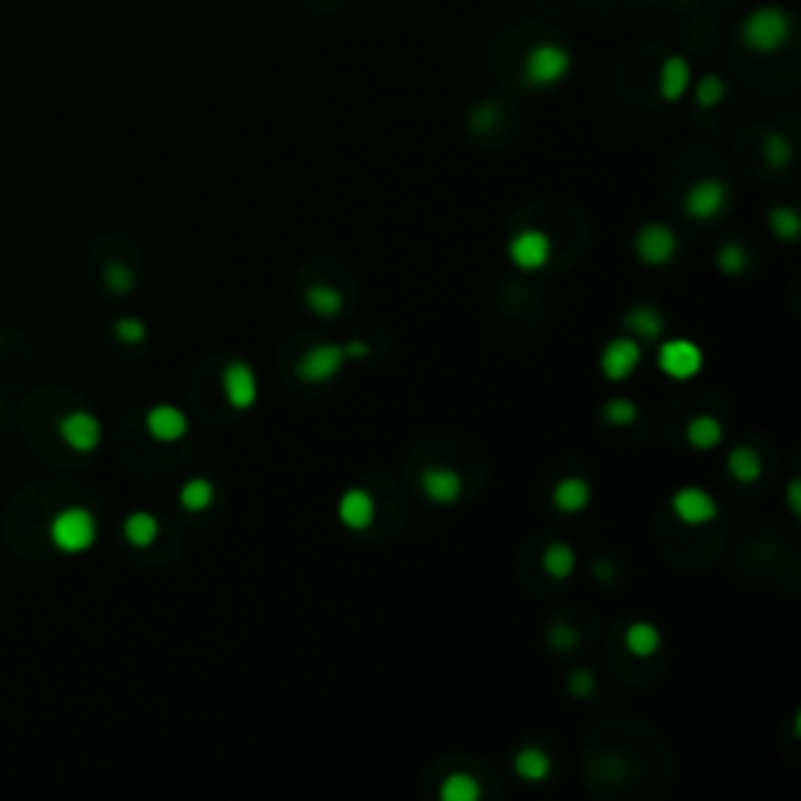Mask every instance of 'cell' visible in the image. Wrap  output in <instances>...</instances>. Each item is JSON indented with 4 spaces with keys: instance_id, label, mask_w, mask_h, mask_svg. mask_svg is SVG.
<instances>
[{
    "instance_id": "19",
    "label": "cell",
    "mask_w": 801,
    "mask_h": 801,
    "mask_svg": "<svg viewBox=\"0 0 801 801\" xmlns=\"http://www.w3.org/2000/svg\"><path fill=\"white\" fill-rule=\"evenodd\" d=\"M726 467H730V473H733L736 482L751 485V482H758V479H761V473H764V460H761V454H758L755 448L739 445V448L730 451V457H726Z\"/></svg>"
},
{
    "instance_id": "6",
    "label": "cell",
    "mask_w": 801,
    "mask_h": 801,
    "mask_svg": "<svg viewBox=\"0 0 801 801\" xmlns=\"http://www.w3.org/2000/svg\"><path fill=\"white\" fill-rule=\"evenodd\" d=\"M676 248H679V238L664 223H648L636 235V254H639V260H645L651 266L670 263L676 257Z\"/></svg>"
},
{
    "instance_id": "5",
    "label": "cell",
    "mask_w": 801,
    "mask_h": 801,
    "mask_svg": "<svg viewBox=\"0 0 801 801\" xmlns=\"http://www.w3.org/2000/svg\"><path fill=\"white\" fill-rule=\"evenodd\" d=\"M345 348L338 345H313L301 360H298V376L307 385H323L329 379H335L345 367Z\"/></svg>"
},
{
    "instance_id": "7",
    "label": "cell",
    "mask_w": 801,
    "mask_h": 801,
    "mask_svg": "<svg viewBox=\"0 0 801 801\" xmlns=\"http://www.w3.org/2000/svg\"><path fill=\"white\" fill-rule=\"evenodd\" d=\"M223 395L235 410H251L257 404V373L251 363L232 360L223 370Z\"/></svg>"
},
{
    "instance_id": "34",
    "label": "cell",
    "mask_w": 801,
    "mask_h": 801,
    "mask_svg": "<svg viewBox=\"0 0 801 801\" xmlns=\"http://www.w3.org/2000/svg\"><path fill=\"white\" fill-rule=\"evenodd\" d=\"M567 689H570V695H576V698H589L592 692H595V673L592 670H573L570 673V679H567Z\"/></svg>"
},
{
    "instance_id": "30",
    "label": "cell",
    "mask_w": 801,
    "mask_h": 801,
    "mask_svg": "<svg viewBox=\"0 0 801 801\" xmlns=\"http://www.w3.org/2000/svg\"><path fill=\"white\" fill-rule=\"evenodd\" d=\"M604 420L611 426H633L639 420V407L629 401V398H614L604 407Z\"/></svg>"
},
{
    "instance_id": "1",
    "label": "cell",
    "mask_w": 801,
    "mask_h": 801,
    "mask_svg": "<svg viewBox=\"0 0 801 801\" xmlns=\"http://www.w3.org/2000/svg\"><path fill=\"white\" fill-rule=\"evenodd\" d=\"M792 35V16L780 7H761L742 22V38L758 54H773L789 41Z\"/></svg>"
},
{
    "instance_id": "16",
    "label": "cell",
    "mask_w": 801,
    "mask_h": 801,
    "mask_svg": "<svg viewBox=\"0 0 801 801\" xmlns=\"http://www.w3.org/2000/svg\"><path fill=\"white\" fill-rule=\"evenodd\" d=\"M592 501V489H589V482L586 479H579V476H570V479H561L554 485V507L561 514H579V511H586Z\"/></svg>"
},
{
    "instance_id": "25",
    "label": "cell",
    "mask_w": 801,
    "mask_h": 801,
    "mask_svg": "<svg viewBox=\"0 0 801 801\" xmlns=\"http://www.w3.org/2000/svg\"><path fill=\"white\" fill-rule=\"evenodd\" d=\"M123 532H126V539H129L135 548H148V545H154L157 536H160V523H157L154 514L138 511V514H132V517L126 520Z\"/></svg>"
},
{
    "instance_id": "11",
    "label": "cell",
    "mask_w": 801,
    "mask_h": 801,
    "mask_svg": "<svg viewBox=\"0 0 801 801\" xmlns=\"http://www.w3.org/2000/svg\"><path fill=\"white\" fill-rule=\"evenodd\" d=\"M726 207V185L717 179H701L686 194V213L695 220H711Z\"/></svg>"
},
{
    "instance_id": "22",
    "label": "cell",
    "mask_w": 801,
    "mask_h": 801,
    "mask_svg": "<svg viewBox=\"0 0 801 801\" xmlns=\"http://www.w3.org/2000/svg\"><path fill=\"white\" fill-rule=\"evenodd\" d=\"M542 567L551 579L564 582L570 579V573L576 570V551L567 542H551L542 554Z\"/></svg>"
},
{
    "instance_id": "29",
    "label": "cell",
    "mask_w": 801,
    "mask_h": 801,
    "mask_svg": "<svg viewBox=\"0 0 801 801\" xmlns=\"http://www.w3.org/2000/svg\"><path fill=\"white\" fill-rule=\"evenodd\" d=\"M717 266L726 273V276H739L745 266H748V254L739 241H726V245L717 251Z\"/></svg>"
},
{
    "instance_id": "3",
    "label": "cell",
    "mask_w": 801,
    "mask_h": 801,
    "mask_svg": "<svg viewBox=\"0 0 801 801\" xmlns=\"http://www.w3.org/2000/svg\"><path fill=\"white\" fill-rule=\"evenodd\" d=\"M51 539L60 551L79 554L94 545L97 539V520L94 514L82 511V507H69V511L57 514L51 523Z\"/></svg>"
},
{
    "instance_id": "13",
    "label": "cell",
    "mask_w": 801,
    "mask_h": 801,
    "mask_svg": "<svg viewBox=\"0 0 801 801\" xmlns=\"http://www.w3.org/2000/svg\"><path fill=\"white\" fill-rule=\"evenodd\" d=\"M60 435L69 448L76 451H94L101 445V423H97L94 414H85V410H76L60 420Z\"/></svg>"
},
{
    "instance_id": "17",
    "label": "cell",
    "mask_w": 801,
    "mask_h": 801,
    "mask_svg": "<svg viewBox=\"0 0 801 801\" xmlns=\"http://www.w3.org/2000/svg\"><path fill=\"white\" fill-rule=\"evenodd\" d=\"M692 85V69L686 57H667L661 66V94L664 101H679Z\"/></svg>"
},
{
    "instance_id": "2",
    "label": "cell",
    "mask_w": 801,
    "mask_h": 801,
    "mask_svg": "<svg viewBox=\"0 0 801 801\" xmlns=\"http://www.w3.org/2000/svg\"><path fill=\"white\" fill-rule=\"evenodd\" d=\"M573 66V57L567 47L554 44V41H545V44H536L532 51L526 54L523 60V79L536 88H548V85H557Z\"/></svg>"
},
{
    "instance_id": "20",
    "label": "cell",
    "mask_w": 801,
    "mask_h": 801,
    "mask_svg": "<svg viewBox=\"0 0 801 801\" xmlns=\"http://www.w3.org/2000/svg\"><path fill=\"white\" fill-rule=\"evenodd\" d=\"M623 642H626L629 651L636 654V658H651V654H658V648H661V629L654 623L639 620V623H633L626 629Z\"/></svg>"
},
{
    "instance_id": "8",
    "label": "cell",
    "mask_w": 801,
    "mask_h": 801,
    "mask_svg": "<svg viewBox=\"0 0 801 801\" xmlns=\"http://www.w3.org/2000/svg\"><path fill=\"white\" fill-rule=\"evenodd\" d=\"M507 257H511V263L520 266V270H539L551 257V238L539 229H523L511 238Z\"/></svg>"
},
{
    "instance_id": "18",
    "label": "cell",
    "mask_w": 801,
    "mask_h": 801,
    "mask_svg": "<svg viewBox=\"0 0 801 801\" xmlns=\"http://www.w3.org/2000/svg\"><path fill=\"white\" fill-rule=\"evenodd\" d=\"M514 770H517L520 780H526V783H545V780H548V773H551V758L545 755L542 748L526 745V748L517 751Z\"/></svg>"
},
{
    "instance_id": "39",
    "label": "cell",
    "mask_w": 801,
    "mask_h": 801,
    "mask_svg": "<svg viewBox=\"0 0 801 801\" xmlns=\"http://www.w3.org/2000/svg\"><path fill=\"white\" fill-rule=\"evenodd\" d=\"M345 357H367V345H363V342H348L345 345Z\"/></svg>"
},
{
    "instance_id": "28",
    "label": "cell",
    "mask_w": 801,
    "mask_h": 801,
    "mask_svg": "<svg viewBox=\"0 0 801 801\" xmlns=\"http://www.w3.org/2000/svg\"><path fill=\"white\" fill-rule=\"evenodd\" d=\"M767 223H770V232H773L776 238H786V241L798 238V232H801L798 213L789 210V207H773V210L767 213Z\"/></svg>"
},
{
    "instance_id": "26",
    "label": "cell",
    "mask_w": 801,
    "mask_h": 801,
    "mask_svg": "<svg viewBox=\"0 0 801 801\" xmlns=\"http://www.w3.org/2000/svg\"><path fill=\"white\" fill-rule=\"evenodd\" d=\"M626 329L642 335V338H658L664 332V317L654 307L642 304V307H633L626 313Z\"/></svg>"
},
{
    "instance_id": "31",
    "label": "cell",
    "mask_w": 801,
    "mask_h": 801,
    "mask_svg": "<svg viewBox=\"0 0 801 801\" xmlns=\"http://www.w3.org/2000/svg\"><path fill=\"white\" fill-rule=\"evenodd\" d=\"M764 160H767V166H773V169H783L789 160H792V148H789V141H786V135H767L764 138Z\"/></svg>"
},
{
    "instance_id": "9",
    "label": "cell",
    "mask_w": 801,
    "mask_h": 801,
    "mask_svg": "<svg viewBox=\"0 0 801 801\" xmlns=\"http://www.w3.org/2000/svg\"><path fill=\"white\" fill-rule=\"evenodd\" d=\"M642 363V348L636 338H614V342L601 351V373L611 382H623L636 373Z\"/></svg>"
},
{
    "instance_id": "21",
    "label": "cell",
    "mask_w": 801,
    "mask_h": 801,
    "mask_svg": "<svg viewBox=\"0 0 801 801\" xmlns=\"http://www.w3.org/2000/svg\"><path fill=\"white\" fill-rule=\"evenodd\" d=\"M686 439H689V445L698 448V451H711V448H717V445L723 442V426H720L717 417L701 414V417H695V420L686 426Z\"/></svg>"
},
{
    "instance_id": "15",
    "label": "cell",
    "mask_w": 801,
    "mask_h": 801,
    "mask_svg": "<svg viewBox=\"0 0 801 801\" xmlns=\"http://www.w3.org/2000/svg\"><path fill=\"white\" fill-rule=\"evenodd\" d=\"M148 432L154 435L157 442H179L182 435L188 432V417L182 414L179 407L173 404H157L148 410Z\"/></svg>"
},
{
    "instance_id": "32",
    "label": "cell",
    "mask_w": 801,
    "mask_h": 801,
    "mask_svg": "<svg viewBox=\"0 0 801 801\" xmlns=\"http://www.w3.org/2000/svg\"><path fill=\"white\" fill-rule=\"evenodd\" d=\"M723 97H726V82L720 76H705L695 88V101L701 107H717Z\"/></svg>"
},
{
    "instance_id": "12",
    "label": "cell",
    "mask_w": 801,
    "mask_h": 801,
    "mask_svg": "<svg viewBox=\"0 0 801 801\" xmlns=\"http://www.w3.org/2000/svg\"><path fill=\"white\" fill-rule=\"evenodd\" d=\"M423 492L435 501V504H457L460 495H464V476H460L454 467H426L423 473Z\"/></svg>"
},
{
    "instance_id": "24",
    "label": "cell",
    "mask_w": 801,
    "mask_h": 801,
    "mask_svg": "<svg viewBox=\"0 0 801 801\" xmlns=\"http://www.w3.org/2000/svg\"><path fill=\"white\" fill-rule=\"evenodd\" d=\"M307 307L320 317H335L345 310V295L332 285H310L307 288Z\"/></svg>"
},
{
    "instance_id": "27",
    "label": "cell",
    "mask_w": 801,
    "mask_h": 801,
    "mask_svg": "<svg viewBox=\"0 0 801 801\" xmlns=\"http://www.w3.org/2000/svg\"><path fill=\"white\" fill-rule=\"evenodd\" d=\"M442 801H479L482 786L476 783V776L470 773H451L439 789Z\"/></svg>"
},
{
    "instance_id": "4",
    "label": "cell",
    "mask_w": 801,
    "mask_h": 801,
    "mask_svg": "<svg viewBox=\"0 0 801 801\" xmlns=\"http://www.w3.org/2000/svg\"><path fill=\"white\" fill-rule=\"evenodd\" d=\"M658 367L670 379L686 382V379L698 376V370L705 367V354H701V348L695 342H689V338H670V342H664L658 351Z\"/></svg>"
},
{
    "instance_id": "14",
    "label": "cell",
    "mask_w": 801,
    "mask_h": 801,
    "mask_svg": "<svg viewBox=\"0 0 801 801\" xmlns=\"http://www.w3.org/2000/svg\"><path fill=\"white\" fill-rule=\"evenodd\" d=\"M373 517H376V501L367 489H348L342 501H338V520L354 532L370 529Z\"/></svg>"
},
{
    "instance_id": "37",
    "label": "cell",
    "mask_w": 801,
    "mask_h": 801,
    "mask_svg": "<svg viewBox=\"0 0 801 801\" xmlns=\"http://www.w3.org/2000/svg\"><path fill=\"white\" fill-rule=\"evenodd\" d=\"M495 123H498V113H495V107H492V104H482V107H476V110H473V129H476V132L492 129Z\"/></svg>"
},
{
    "instance_id": "35",
    "label": "cell",
    "mask_w": 801,
    "mask_h": 801,
    "mask_svg": "<svg viewBox=\"0 0 801 801\" xmlns=\"http://www.w3.org/2000/svg\"><path fill=\"white\" fill-rule=\"evenodd\" d=\"M144 335H148V329H144L141 320L123 317V320L116 323V338H119V342H126V345H138V342H144Z\"/></svg>"
},
{
    "instance_id": "36",
    "label": "cell",
    "mask_w": 801,
    "mask_h": 801,
    "mask_svg": "<svg viewBox=\"0 0 801 801\" xmlns=\"http://www.w3.org/2000/svg\"><path fill=\"white\" fill-rule=\"evenodd\" d=\"M548 639H551V645H554L557 651H570V648L579 642V636L573 633L570 626H554L551 633H548Z\"/></svg>"
},
{
    "instance_id": "10",
    "label": "cell",
    "mask_w": 801,
    "mask_h": 801,
    "mask_svg": "<svg viewBox=\"0 0 801 801\" xmlns=\"http://www.w3.org/2000/svg\"><path fill=\"white\" fill-rule=\"evenodd\" d=\"M673 511L676 517L689 523V526H705L717 517V501L705 492V489H695V485H686V489H679L673 495Z\"/></svg>"
},
{
    "instance_id": "33",
    "label": "cell",
    "mask_w": 801,
    "mask_h": 801,
    "mask_svg": "<svg viewBox=\"0 0 801 801\" xmlns=\"http://www.w3.org/2000/svg\"><path fill=\"white\" fill-rule=\"evenodd\" d=\"M104 282L110 291H116V295H126V291L135 288V273L129 270L126 263H107V270H104Z\"/></svg>"
},
{
    "instance_id": "23",
    "label": "cell",
    "mask_w": 801,
    "mask_h": 801,
    "mask_svg": "<svg viewBox=\"0 0 801 801\" xmlns=\"http://www.w3.org/2000/svg\"><path fill=\"white\" fill-rule=\"evenodd\" d=\"M179 501L188 514H204L213 507L216 501V489H213V482L210 479H188L182 485V492H179Z\"/></svg>"
},
{
    "instance_id": "40",
    "label": "cell",
    "mask_w": 801,
    "mask_h": 801,
    "mask_svg": "<svg viewBox=\"0 0 801 801\" xmlns=\"http://www.w3.org/2000/svg\"><path fill=\"white\" fill-rule=\"evenodd\" d=\"M789 507H792V514H801V504H798V482L789 485Z\"/></svg>"
},
{
    "instance_id": "38",
    "label": "cell",
    "mask_w": 801,
    "mask_h": 801,
    "mask_svg": "<svg viewBox=\"0 0 801 801\" xmlns=\"http://www.w3.org/2000/svg\"><path fill=\"white\" fill-rule=\"evenodd\" d=\"M592 573H595L598 582H611V579H614V567H611V561H595V564H592Z\"/></svg>"
}]
</instances>
